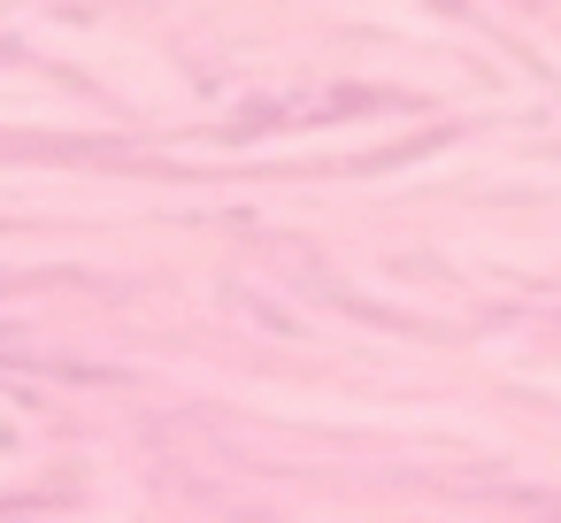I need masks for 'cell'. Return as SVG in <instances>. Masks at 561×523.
<instances>
[]
</instances>
